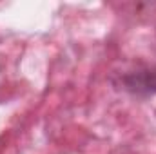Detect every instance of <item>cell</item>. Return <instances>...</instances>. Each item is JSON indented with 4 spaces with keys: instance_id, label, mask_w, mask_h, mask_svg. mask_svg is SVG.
I'll use <instances>...</instances> for the list:
<instances>
[{
    "instance_id": "obj_1",
    "label": "cell",
    "mask_w": 156,
    "mask_h": 154,
    "mask_svg": "<svg viewBox=\"0 0 156 154\" xmlns=\"http://www.w3.org/2000/svg\"><path fill=\"white\" fill-rule=\"evenodd\" d=\"M125 91L133 94H154L156 93V69L151 71H134L122 78Z\"/></svg>"
}]
</instances>
